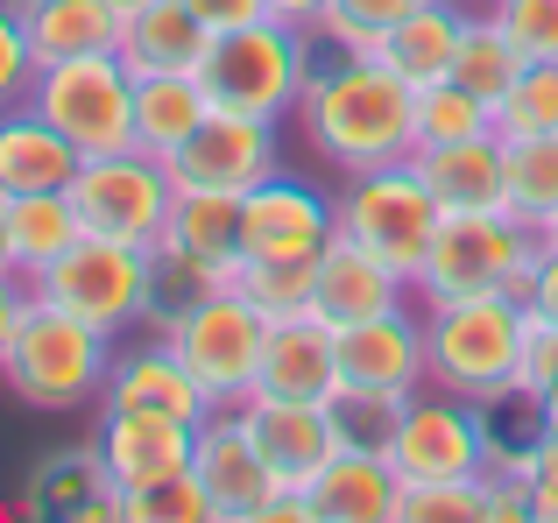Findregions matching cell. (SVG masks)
<instances>
[{"label":"cell","instance_id":"1","mask_svg":"<svg viewBox=\"0 0 558 523\" xmlns=\"http://www.w3.org/2000/svg\"><path fill=\"white\" fill-rule=\"evenodd\" d=\"M290 121L332 178H361V170L403 163L417 149V93L375 50H326L318 42V64Z\"/></svg>","mask_w":558,"mask_h":523},{"label":"cell","instance_id":"2","mask_svg":"<svg viewBox=\"0 0 558 523\" xmlns=\"http://www.w3.org/2000/svg\"><path fill=\"white\" fill-rule=\"evenodd\" d=\"M424 312V368L438 389L466 403H509L523 361V312L517 290H481V297H432Z\"/></svg>","mask_w":558,"mask_h":523},{"label":"cell","instance_id":"3","mask_svg":"<svg viewBox=\"0 0 558 523\" xmlns=\"http://www.w3.org/2000/svg\"><path fill=\"white\" fill-rule=\"evenodd\" d=\"M113 332L85 326V318L57 312L28 290V312H22V332H14L8 361H0V382H8L14 403L43 417H64V411H85V403L107 397V375H113Z\"/></svg>","mask_w":558,"mask_h":523},{"label":"cell","instance_id":"4","mask_svg":"<svg viewBox=\"0 0 558 523\" xmlns=\"http://www.w3.org/2000/svg\"><path fill=\"white\" fill-rule=\"evenodd\" d=\"M142 332H156V340L178 346L184 368L198 375V389L213 397V411H233V403L255 397V368H262L269 318H262L233 283L191 290V297H163Z\"/></svg>","mask_w":558,"mask_h":523},{"label":"cell","instance_id":"5","mask_svg":"<svg viewBox=\"0 0 558 523\" xmlns=\"http://www.w3.org/2000/svg\"><path fill=\"white\" fill-rule=\"evenodd\" d=\"M28 290H36L43 304H57V312H71V318H85V326L121 340V332H142L149 312L163 304V269H156V248L78 234Z\"/></svg>","mask_w":558,"mask_h":523},{"label":"cell","instance_id":"6","mask_svg":"<svg viewBox=\"0 0 558 523\" xmlns=\"http://www.w3.org/2000/svg\"><path fill=\"white\" fill-rule=\"evenodd\" d=\"M318 64V36L290 22H247L233 36H213L198 64V85L219 113H247V121H276L283 127L298 113V93Z\"/></svg>","mask_w":558,"mask_h":523},{"label":"cell","instance_id":"7","mask_svg":"<svg viewBox=\"0 0 558 523\" xmlns=\"http://www.w3.org/2000/svg\"><path fill=\"white\" fill-rule=\"evenodd\" d=\"M495 446L502 439H495V425H488V403H466V397H452V389L424 382L417 397L396 403L381 453H389V467H396L403 488H424V482H474V474H488Z\"/></svg>","mask_w":558,"mask_h":523},{"label":"cell","instance_id":"8","mask_svg":"<svg viewBox=\"0 0 558 523\" xmlns=\"http://www.w3.org/2000/svg\"><path fill=\"white\" fill-rule=\"evenodd\" d=\"M28 107H36L78 156L135 149V71L121 64V50L36 64V78H28Z\"/></svg>","mask_w":558,"mask_h":523},{"label":"cell","instance_id":"9","mask_svg":"<svg viewBox=\"0 0 558 523\" xmlns=\"http://www.w3.org/2000/svg\"><path fill=\"white\" fill-rule=\"evenodd\" d=\"M537 248H545L537 227H523L517 212H446L410 290H417V304H432V297H481V290H523Z\"/></svg>","mask_w":558,"mask_h":523},{"label":"cell","instance_id":"10","mask_svg":"<svg viewBox=\"0 0 558 523\" xmlns=\"http://www.w3.org/2000/svg\"><path fill=\"white\" fill-rule=\"evenodd\" d=\"M438 220H446V206L432 198V184L417 178V163H381V170H361V178H340V192H332V227H340L347 241H361L368 255H381L389 269H403L410 283H417V262L432 248Z\"/></svg>","mask_w":558,"mask_h":523},{"label":"cell","instance_id":"11","mask_svg":"<svg viewBox=\"0 0 558 523\" xmlns=\"http://www.w3.org/2000/svg\"><path fill=\"white\" fill-rule=\"evenodd\" d=\"M64 198L78 206L85 234L156 248V241H163L170 206H178V178H170V163H163V156H149V149H107V156H78Z\"/></svg>","mask_w":558,"mask_h":523},{"label":"cell","instance_id":"12","mask_svg":"<svg viewBox=\"0 0 558 523\" xmlns=\"http://www.w3.org/2000/svg\"><path fill=\"white\" fill-rule=\"evenodd\" d=\"M241 198L233 192H178L156 241V269H163V297H191V290H219L241 269Z\"/></svg>","mask_w":558,"mask_h":523},{"label":"cell","instance_id":"13","mask_svg":"<svg viewBox=\"0 0 558 523\" xmlns=\"http://www.w3.org/2000/svg\"><path fill=\"white\" fill-rule=\"evenodd\" d=\"M283 170V127L276 121H247V113H205L198 135L170 156L178 192H255L262 178Z\"/></svg>","mask_w":558,"mask_h":523},{"label":"cell","instance_id":"14","mask_svg":"<svg viewBox=\"0 0 558 523\" xmlns=\"http://www.w3.org/2000/svg\"><path fill=\"white\" fill-rule=\"evenodd\" d=\"M424 382H432V368H424V312L417 304L361 318V326H340V397L403 403Z\"/></svg>","mask_w":558,"mask_h":523},{"label":"cell","instance_id":"15","mask_svg":"<svg viewBox=\"0 0 558 523\" xmlns=\"http://www.w3.org/2000/svg\"><path fill=\"white\" fill-rule=\"evenodd\" d=\"M191 474H198V488L213 496L219 523H262L269 502L283 496L276 467L262 460V446L247 439V425H241V403H233V411H213L198 425V439H191Z\"/></svg>","mask_w":558,"mask_h":523},{"label":"cell","instance_id":"16","mask_svg":"<svg viewBox=\"0 0 558 523\" xmlns=\"http://www.w3.org/2000/svg\"><path fill=\"white\" fill-rule=\"evenodd\" d=\"M332 227V192H318L312 178H290V163L276 178H262L255 192H241V248L276 255V262H318Z\"/></svg>","mask_w":558,"mask_h":523},{"label":"cell","instance_id":"17","mask_svg":"<svg viewBox=\"0 0 558 523\" xmlns=\"http://www.w3.org/2000/svg\"><path fill=\"white\" fill-rule=\"evenodd\" d=\"M403 304H417V290H410L403 269H389L381 255H368L347 234L326 241V255H318V269H312V318H326V326L340 332V326H361V318L403 312Z\"/></svg>","mask_w":558,"mask_h":523},{"label":"cell","instance_id":"18","mask_svg":"<svg viewBox=\"0 0 558 523\" xmlns=\"http://www.w3.org/2000/svg\"><path fill=\"white\" fill-rule=\"evenodd\" d=\"M191 439L198 425L184 417H163V411H121V403H99V425H93V446L107 460L113 488H149L163 474H184L191 467Z\"/></svg>","mask_w":558,"mask_h":523},{"label":"cell","instance_id":"19","mask_svg":"<svg viewBox=\"0 0 558 523\" xmlns=\"http://www.w3.org/2000/svg\"><path fill=\"white\" fill-rule=\"evenodd\" d=\"M255 397H283V403H340V332L326 318L298 312V318H269L262 340V368H255Z\"/></svg>","mask_w":558,"mask_h":523},{"label":"cell","instance_id":"20","mask_svg":"<svg viewBox=\"0 0 558 523\" xmlns=\"http://www.w3.org/2000/svg\"><path fill=\"white\" fill-rule=\"evenodd\" d=\"M22 516L43 523H121V488H113L99 446H50L22 482Z\"/></svg>","mask_w":558,"mask_h":523},{"label":"cell","instance_id":"21","mask_svg":"<svg viewBox=\"0 0 558 523\" xmlns=\"http://www.w3.org/2000/svg\"><path fill=\"white\" fill-rule=\"evenodd\" d=\"M99 403H121V411H163L184 417V425H205L213 417V397L198 389V375L184 368V354L156 332H142L135 346H113V375H107V397Z\"/></svg>","mask_w":558,"mask_h":523},{"label":"cell","instance_id":"22","mask_svg":"<svg viewBox=\"0 0 558 523\" xmlns=\"http://www.w3.org/2000/svg\"><path fill=\"white\" fill-rule=\"evenodd\" d=\"M241 425H247V439L262 446V460L276 467V482H283V488H304L332 460V446H340V417H332V403L247 397L241 403Z\"/></svg>","mask_w":558,"mask_h":523},{"label":"cell","instance_id":"23","mask_svg":"<svg viewBox=\"0 0 558 523\" xmlns=\"http://www.w3.org/2000/svg\"><path fill=\"white\" fill-rule=\"evenodd\" d=\"M312 496V523H396V502H403V482H396L389 453L361 439H340L332 460L304 482Z\"/></svg>","mask_w":558,"mask_h":523},{"label":"cell","instance_id":"24","mask_svg":"<svg viewBox=\"0 0 558 523\" xmlns=\"http://www.w3.org/2000/svg\"><path fill=\"white\" fill-rule=\"evenodd\" d=\"M410 163H417V178L432 184V198L446 212H502V198H509V142L502 135L410 149Z\"/></svg>","mask_w":558,"mask_h":523},{"label":"cell","instance_id":"25","mask_svg":"<svg viewBox=\"0 0 558 523\" xmlns=\"http://www.w3.org/2000/svg\"><path fill=\"white\" fill-rule=\"evenodd\" d=\"M466 22H474V8H460V0H424V8H410L403 22L375 42V57L410 85V93H424V85L452 78L460 42H466Z\"/></svg>","mask_w":558,"mask_h":523},{"label":"cell","instance_id":"26","mask_svg":"<svg viewBox=\"0 0 558 523\" xmlns=\"http://www.w3.org/2000/svg\"><path fill=\"white\" fill-rule=\"evenodd\" d=\"M71 170H78V149L43 121L28 99L0 107V192L22 198V192H64Z\"/></svg>","mask_w":558,"mask_h":523},{"label":"cell","instance_id":"27","mask_svg":"<svg viewBox=\"0 0 558 523\" xmlns=\"http://www.w3.org/2000/svg\"><path fill=\"white\" fill-rule=\"evenodd\" d=\"M205 50H213V28L184 0H142L121 22V64L135 78H149V71H198Z\"/></svg>","mask_w":558,"mask_h":523},{"label":"cell","instance_id":"28","mask_svg":"<svg viewBox=\"0 0 558 523\" xmlns=\"http://www.w3.org/2000/svg\"><path fill=\"white\" fill-rule=\"evenodd\" d=\"M14 8H22L28 42H36V64H57V57H93V50H121L128 8H113V0H14Z\"/></svg>","mask_w":558,"mask_h":523},{"label":"cell","instance_id":"29","mask_svg":"<svg viewBox=\"0 0 558 523\" xmlns=\"http://www.w3.org/2000/svg\"><path fill=\"white\" fill-rule=\"evenodd\" d=\"M205 113H213V99H205L198 71H149V78H135V149L170 163L198 135Z\"/></svg>","mask_w":558,"mask_h":523},{"label":"cell","instance_id":"30","mask_svg":"<svg viewBox=\"0 0 558 523\" xmlns=\"http://www.w3.org/2000/svg\"><path fill=\"white\" fill-rule=\"evenodd\" d=\"M8 234H14V269H22V283H36L85 227H78V206H71L64 192H22V198H8Z\"/></svg>","mask_w":558,"mask_h":523},{"label":"cell","instance_id":"31","mask_svg":"<svg viewBox=\"0 0 558 523\" xmlns=\"http://www.w3.org/2000/svg\"><path fill=\"white\" fill-rule=\"evenodd\" d=\"M531 64V57L517 50V36H509L502 22H495L488 8L474 14V22H466V42H460V64H452V78L466 85V93H481L495 107V99L509 93V85H517V71Z\"/></svg>","mask_w":558,"mask_h":523},{"label":"cell","instance_id":"32","mask_svg":"<svg viewBox=\"0 0 558 523\" xmlns=\"http://www.w3.org/2000/svg\"><path fill=\"white\" fill-rule=\"evenodd\" d=\"M502 212H517L523 227H545L558 212V135L509 142V198H502Z\"/></svg>","mask_w":558,"mask_h":523},{"label":"cell","instance_id":"33","mask_svg":"<svg viewBox=\"0 0 558 523\" xmlns=\"http://www.w3.org/2000/svg\"><path fill=\"white\" fill-rule=\"evenodd\" d=\"M495 135L502 142L558 135V57H537V64L517 71V85L495 99Z\"/></svg>","mask_w":558,"mask_h":523},{"label":"cell","instance_id":"34","mask_svg":"<svg viewBox=\"0 0 558 523\" xmlns=\"http://www.w3.org/2000/svg\"><path fill=\"white\" fill-rule=\"evenodd\" d=\"M466 135H495V107L481 93H466L460 78H438L417 93V149L438 142H466Z\"/></svg>","mask_w":558,"mask_h":523},{"label":"cell","instance_id":"35","mask_svg":"<svg viewBox=\"0 0 558 523\" xmlns=\"http://www.w3.org/2000/svg\"><path fill=\"white\" fill-rule=\"evenodd\" d=\"M312 269L318 262H276V255H241L233 269V290L255 304L262 318H298L312 312Z\"/></svg>","mask_w":558,"mask_h":523},{"label":"cell","instance_id":"36","mask_svg":"<svg viewBox=\"0 0 558 523\" xmlns=\"http://www.w3.org/2000/svg\"><path fill=\"white\" fill-rule=\"evenodd\" d=\"M121 523H219L213 516V496L198 488V474H163L149 488H128L121 496Z\"/></svg>","mask_w":558,"mask_h":523},{"label":"cell","instance_id":"37","mask_svg":"<svg viewBox=\"0 0 558 523\" xmlns=\"http://www.w3.org/2000/svg\"><path fill=\"white\" fill-rule=\"evenodd\" d=\"M410 8H424V0H332L326 22H318L312 36L326 42V50H375Z\"/></svg>","mask_w":558,"mask_h":523},{"label":"cell","instance_id":"38","mask_svg":"<svg viewBox=\"0 0 558 523\" xmlns=\"http://www.w3.org/2000/svg\"><path fill=\"white\" fill-rule=\"evenodd\" d=\"M495 467L531 482V523H558V446L551 439H523V446H495Z\"/></svg>","mask_w":558,"mask_h":523},{"label":"cell","instance_id":"39","mask_svg":"<svg viewBox=\"0 0 558 523\" xmlns=\"http://www.w3.org/2000/svg\"><path fill=\"white\" fill-rule=\"evenodd\" d=\"M396 523H481V474H474V482H424V488H403Z\"/></svg>","mask_w":558,"mask_h":523},{"label":"cell","instance_id":"40","mask_svg":"<svg viewBox=\"0 0 558 523\" xmlns=\"http://www.w3.org/2000/svg\"><path fill=\"white\" fill-rule=\"evenodd\" d=\"M495 22L509 28V36H517V50L531 57H558V0H495Z\"/></svg>","mask_w":558,"mask_h":523},{"label":"cell","instance_id":"41","mask_svg":"<svg viewBox=\"0 0 558 523\" xmlns=\"http://www.w3.org/2000/svg\"><path fill=\"white\" fill-rule=\"evenodd\" d=\"M28 78H36V42L22 28V8L0 0V107L28 99Z\"/></svg>","mask_w":558,"mask_h":523},{"label":"cell","instance_id":"42","mask_svg":"<svg viewBox=\"0 0 558 523\" xmlns=\"http://www.w3.org/2000/svg\"><path fill=\"white\" fill-rule=\"evenodd\" d=\"M545 382H558V318H537L523 326V361H517V397L531 403Z\"/></svg>","mask_w":558,"mask_h":523},{"label":"cell","instance_id":"43","mask_svg":"<svg viewBox=\"0 0 558 523\" xmlns=\"http://www.w3.org/2000/svg\"><path fill=\"white\" fill-rule=\"evenodd\" d=\"M481 523H531V482L509 467L481 474Z\"/></svg>","mask_w":558,"mask_h":523},{"label":"cell","instance_id":"44","mask_svg":"<svg viewBox=\"0 0 558 523\" xmlns=\"http://www.w3.org/2000/svg\"><path fill=\"white\" fill-rule=\"evenodd\" d=\"M191 14H198L213 36H233V28H247V22H269V0H184Z\"/></svg>","mask_w":558,"mask_h":523},{"label":"cell","instance_id":"45","mask_svg":"<svg viewBox=\"0 0 558 523\" xmlns=\"http://www.w3.org/2000/svg\"><path fill=\"white\" fill-rule=\"evenodd\" d=\"M523 312H537V318H558V248H537L531 262V276H523Z\"/></svg>","mask_w":558,"mask_h":523},{"label":"cell","instance_id":"46","mask_svg":"<svg viewBox=\"0 0 558 523\" xmlns=\"http://www.w3.org/2000/svg\"><path fill=\"white\" fill-rule=\"evenodd\" d=\"M22 312H28V283L22 276H0V361H8L14 332H22Z\"/></svg>","mask_w":558,"mask_h":523},{"label":"cell","instance_id":"47","mask_svg":"<svg viewBox=\"0 0 558 523\" xmlns=\"http://www.w3.org/2000/svg\"><path fill=\"white\" fill-rule=\"evenodd\" d=\"M332 0H269V22H290V28H318Z\"/></svg>","mask_w":558,"mask_h":523},{"label":"cell","instance_id":"48","mask_svg":"<svg viewBox=\"0 0 558 523\" xmlns=\"http://www.w3.org/2000/svg\"><path fill=\"white\" fill-rule=\"evenodd\" d=\"M531 417H537V439L558 446V382H545V389L531 397Z\"/></svg>","mask_w":558,"mask_h":523},{"label":"cell","instance_id":"49","mask_svg":"<svg viewBox=\"0 0 558 523\" xmlns=\"http://www.w3.org/2000/svg\"><path fill=\"white\" fill-rule=\"evenodd\" d=\"M0 276H22L14 269V234H8V192H0Z\"/></svg>","mask_w":558,"mask_h":523},{"label":"cell","instance_id":"50","mask_svg":"<svg viewBox=\"0 0 558 523\" xmlns=\"http://www.w3.org/2000/svg\"><path fill=\"white\" fill-rule=\"evenodd\" d=\"M537 241H545V248H558V212H551L545 227H537Z\"/></svg>","mask_w":558,"mask_h":523},{"label":"cell","instance_id":"51","mask_svg":"<svg viewBox=\"0 0 558 523\" xmlns=\"http://www.w3.org/2000/svg\"><path fill=\"white\" fill-rule=\"evenodd\" d=\"M460 8H474V14H481V8H495V0H460Z\"/></svg>","mask_w":558,"mask_h":523},{"label":"cell","instance_id":"52","mask_svg":"<svg viewBox=\"0 0 558 523\" xmlns=\"http://www.w3.org/2000/svg\"><path fill=\"white\" fill-rule=\"evenodd\" d=\"M113 8H142V0H113Z\"/></svg>","mask_w":558,"mask_h":523}]
</instances>
